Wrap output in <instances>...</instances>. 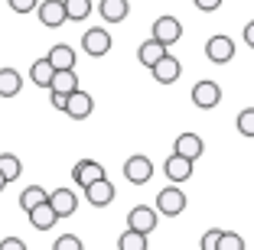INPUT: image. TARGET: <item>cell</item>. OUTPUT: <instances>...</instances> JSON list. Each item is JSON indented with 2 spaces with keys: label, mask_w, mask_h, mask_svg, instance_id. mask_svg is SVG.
<instances>
[{
  "label": "cell",
  "mask_w": 254,
  "mask_h": 250,
  "mask_svg": "<svg viewBox=\"0 0 254 250\" xmlns=\"http://www.w3.org/2000/svg\"><path fill=\"white\" fill-rule=\"evenodd\" d=\"M127 228L137 231V234H143V237H150L153 231L160 228L157 208H150V205H134V208H130V214H127Z\"/></svg>",
  "instance_id": "1"
},
{
  "label": "cell",
  "mask_w": 254,
  "mask_h": 250,
  "mask_svg": "<svg viewBox=\"0 0 254 250\" xmlns=\"http://www.w3.org/2000/svg\"><path fill=\"white\" fill-rule=\"evenodd\" d=\"M189 205V199L183 195L180 185H170V189H163L157 195V214H170V218H176V214H183Z\"/></svg>",
  "instance_id": "2"
},
{
  "label": "cell",
  "mask_w": 254,
  "mask_h": 250,
  "mask_svg": "<svg viewBox=\"0 0 254 250\" xmlns=\"http://www.w3.org/2000/svg\"><path fill=\"white\" fill-rule=\"evenodd\" d=\"M150 176H153V162H150V156L143 153H134V156H127L124 162V179L130 185H143L150 182Z\"/></svg>",
  "instance_id": "3"
},
{
  "label": "cell",
  "mask_w": 254,
  "mask_h": 250,
  "mask_svg": "<svg viewBox=\"0 0 254 250\" xmlns=\"http://www.w3.org/2000/svg\"><path fill=\"white\" fill-rule=\"evenodd\" d=\"M180 36H183V23L176 20V16H160V20H153V36L150 39H157L160 46H166L170 49L173 43H180Z\"/></svg>",
  "instance_id": "4"
},
{
  "label": "cell",
  "mask_w": 254,
  "mask_h": 250,
  "mask_svg": "<svg viewBox=\"0 0 254 250\" xmlns=\"http://www.w3.org/2000/svg\"><path fill=\"white\" fill-rule=\"evenodd\" d=\"M72 179H75V185L88 189V185H95L98 179H108V172H105V166L95 162V159H78L72 166Z\"/></svg>",
  "instance_id": "5"
},
{
  "label": "cell",
  "mask_w": 254,
  "mask_h": 250,
  "mask_svg": "<svg viewBox=\"0 0 254 250\" xmlns=\"http://www.w3.org/2000/svg\"><path fill=\"white\" fill-rule=\"evenodd\" d=\"M205 55L215 65H225V62L235 59V39L232 36H209L205 39Z\"/></svg>",
  "instance_id": "6"
},
{
  "label": "cell",
  "mask_w": 254,
  "mask_h": 250,
  "mask_svg": "<svg viewBox=\"0 0 254 250\" xmlns=\"http://www.w3.org/2000/svg\"><path fill=\"white\" fill-rule=\"evenodd\" d=\"M218 101H222V88H218L215 81H195L192 85V104L202 110H212L218 107Z\"/></svg>",
  "instance_id": "7"
},
{
  "label": "cell",
  "mask_w": 254,
  "mask_h": 250,
  "mask_svg": "<svg viewBox=\"0 0 254 250\" xmlns=\"http://www.w3.org/2000/svg\"><path fill=\"white\" fill-rule=\"evenodd\" d=\"M49 208H53L56 218H72L75 208H78V195L72 189H56L49 192Z\"/></svg>",
  "instance_id": "8"
},
{
  "label": "cell",
  "mask_w": 254,
  "mask_h": 250,
  "mask_svg": "<svg viewBox=\"0 0 254 250\" xmlns=\"http://www.w3.org/2000/svg\"><path fill=\"white\" fill-rule=\"evenodd\" d=\"M173 153L183 156V159H189V162H195L202 153H205V143H202L199 133H180L176 143H173Z\"/></svg>",
  "instance_id": "9"
},
{
  "label": "cell",
  "mask_w": 254,
  "mask_h": 250,
  "mask_svg": "<svg viewBox=\"0 0 254 250\" xmlns=\"http://www.w3.org/2000/svg\"><path fill=\"white\" fill-rule=\"evenodd\" d=\"M36 16H39V23H43V26L56 30V26H62V23H65V3H62V0H39Z\"/></svg>",
  "instance_id": "10"
},
{
  "label": "cell",
  "mask_w": 254,
  "mask_h": 250,
  "mask_svg": "<svg viewBox=\"0 0 254 250\" xmlns=\"http://www.w3.org/2000/svg\"><path fill=\"white\" fill-rule=\"evenodd\" d=\"M82 46H85V52H88V55L101 59V55H108V52H111V33L101 30V26H98V30H88L82 36Z\"/></svg>",
  "instance_id": "11"
},
{
  "label": "cell",
  "mask_w": 254,
  "mask_h": 250,
  "mask_svg": "<svg viewBox=\"0 0 254 250\" xmlns=\"http://www.w3.org/2000/svg\"><path fill=\"white\" fill-rule=\"evenodd\" d=\"M150 72H153V81H160V85H173V81H180V75H183V62L176 59V55H166V59H160Z\"/></svg>",
  "instance_id": "12"
},
{
  "label": "cell",
  "mask_w": 254,
  "mask_h": 250,
  "mask_svg": "<svg viewBox=\"0 0 254 250\" xmlns=\"http://www.w3.org/2000/svg\"><path fill=\"white\" fill-rule=\"evenodd\" d=\"M49 65H53V72H75V49L68 43H59L49 49Z\"/></svg>",
  "instance_id": "13"
},
{
  "label": "cell",
  "mask_w": 254,
  "mask_h": 250,
  "mask_svg": "<svg viewBox=\"0 0 254 250\" xmlns=\"http://www.w3.org/2000/svg\"><path fill=\"white\" fill-rule=\"evenodd\" d=\"M91 110H95V98H91L88 91H82V88L75 91V95L68 98V104H65V114H68L72 120H85Z\"/></svg>",
  "instance_id": "14"
},
{
  "label": "cell",
  "mask_w": 254,
  "mask_h": 250,
  "mask_svg": "<svg viewBox=\"0 0 254 250\" xmlns=\"http://www.w3.org/2000/svg\"><path fill=\"white\" fill-rule=\"evenodd\" d=\"M163 172H166V179H170V182H176V185H180V182H186V179H192V162L173 153L170 159L163 162Z\"/></svg>",
  "instance_id": "15"
},
{
  "label": "cell",
  "mask_w": 254,
  "mask_h": 250,
  "mask_svg": "<svg viewBox=\"0 0 254 250\" xmlns=\"http://www.w3.org/2000/svg\"><path fill=\"white\" fill-rule=\"evenodd\" d=\"M85 199H88L95 208H108L114 201V185L108 182V179H98L95 185H88V189H85Z\"/></svg>",
  "instance_id": "16"
},
{
  "label": "cell",
  "mask_w": 254,
  "mask_h": 250,
  "mask_svg": "<svg viewBox=\"0 0 254 250\" xmlns=\"http://www.w3.org/2000/svg\"><path fill=\"white\" fill-rule=\"evenodd\" d=\"M98 13L105 23H124L127 13H130V3L127 0H101L98 3Z\"/></svg>",
  "instance_id": "17"
},
{
  "label": "cell",
  "mask_w": 254,
  "mask_h": 250,
  "mask_svg": "<svg viewBox=\"0 0 254 250\" xmlns=\"http://www.w3.org/2000/svg\"><path fill=\"white\" fill-rule=\"evenodd\" d=\"M78 91V72H56L53 75V85H49V95H75Z\"/></svg>",
  "instance_id": "18"
},
{
  "label": "cell",
  "mask_w": 254,
  "mask_h": 250,
  "mask_svg": "<svg viewBox=\"0 0 254 250\" xmlns=\"http://www.w3.org/2000/svg\"><path fill=\"white\" fill-rule=\"evenodd\" d=\"M166 55H170V49H166V46H160L157 39H147V43L140 46V52H137V59H140L143 68H153L160 59H166Z\"/></svg>",
  "instance_id": "19"
},
{
  "label": "cell",
  "mask_w": 254,
  "mask_h": 250,
  "mask_svg": "<svg viewBox=\"0 0 254 250\" xmlns=\"http://www.w3.org/2000/svg\"><path fill=\"white\" fill-rule=\"evenodd\" d=\"M46 201H49V192H46L43 185H30V189H23V195H20V208L26 214L36 211V208L46 205Z\"/></svg>",
  "instance_id": "20"
},
{
  "label": "cell",
  "mask_w": 254,
  "mask_h": 250,
  "mask_svg": "<svg viewBox=\"0 0 254 250\" xmlns=\"http://www.w3.org/2000/svg\"><path fill=\"white\" fill-rule=\"evenodd\" d=\"M23 88V78L16 68H0V98H16Z\"/></svg>",
  "instance_id": "21"
},
{
  "label": "cell",
  "mask_w": 254,
  "mask_h": 250,
  "mask_svg": "<svg viewBox=\"0 0 254 250\" xmlns=\"http://www.w3.org/2000/svg\"><path fill=\"white\" fill-rule=\"evenodd\" d=\"M53 65H49V59H36L30 65V78H33V85H36V88H49V85H53Z\"/></svg>",
  "instance_id": "22"
},
{
  "label": "cell",
  "mask_w": 254,
  "mask_h": 250,
  "mask_svg": "<svg viewBox=\"0 0 254 250\" xmlns=\"http://www.w3.org/2000/svg\"><path fill=\"white\" fill-rule=\"evenodd\" d=\"M56 214H53V208H49V201H46V205H39L36 211H30V224L36 231H49V228H56Z\"/></svg>",
  "instance_id": "23"
},
{
  "label": "cell",
  "mask_w": 254,
  "mask_h": 250,
  "mask_svg": "<svg viewBox=\"0 0 254 250\" xmlns=\"http://www.w3.org/2000/svg\"><path fill=\"white\" fill-rule=\"evenodd\" d=\"M0 176L7 179V182L20 179V176H23V162H20V156H13V153H0Z\"/></svg>",
  "instance_id": "24"
},
{
  "label": "cell",
  "mask_w": 254,
  "mask_h": 250,
  "mask_svg": "<svg viewBox=\"0 0 254 250\" xmlns=\"http://www.w3.org/2000/svg\"><path fill=\"white\" fill-rule=\"evenodd\" d=\"M65 3V20H88V13L95 10V3L91 0H62Z\"/></svg>",
  "instance_id": "25"
},
{
  "label": "cell",
  "mask_w": 254,
  "mask_h": 250,
  "mask_svg": "<svg viewBox=\"0 0 254 250\" xmlns=\"http://www.w3.org/2000/svg\"><path fill=\"white\" fill-rule=\"evenodd\" d=\"M118 250H147V237L127 228L124 234L118 237Z\"/></svg>",
  "instance_id": "26"
},
{
  "label": "cell",
  "mask_w": 254,
  "mask_h": 250,
  "mask_svg": "<svg viewBox=\"0 0 254 250\" xmlns=\"http://www.w3.org/2000/svg\"><path fill=\"white\" fill-rule=\"evenodd\" d=\"M235 124H238V133H241V137H254V107H245L238 114V120H235Z\"/></svg>",
  "instance_id": "27"
},
{
  "label": "cell",
  "mask_w": 254,
  "mask_h": 250,
  "mask_svg": "<svg viewBox=\"0 0 254 250\" xmlns=\"http://www.w3.org/2000/svg\"><path fill=\"white\" fill-rule=\"evenodd\" d=\"M218 250H245V237H241V234H235V231H222Z\"/></svg>",
  "instance_id": "28"
},
{
  "label": "cell",
  "mask_w": 254,
  "mask_h": 250,
  "mask_svg": "<svg viewBox=\"0 0 254 250\" xmlns=\"http://www.w3.org/2000/svg\"><path fill=\"white\" fill-rule=\"evenodd\" d=\"M53 250H85V244L78 241L75 234H62V237H56Z\"/></svg>",
  "instance_id": "29"
},
{
  "label": "cell",
  "mask_w": 254,
  "mask_h": 250,
  "mask_svg": "<svg viewBox=\"0 0 254 250\" xmlns=\"http://www.w3.org/2000/svg\"><path fill=\"white\" fill-rule=\"evenodd\" d=\"M218 241H222V228H212V231H205V234H202L199 247L202 250H218Z\"/></svg>",
  "instance_id": "30"
},
{
  "label": "cell",
  "mask_w": 254,
  "mask_h": 250,
  "mask_svg": "<svg viewBox=\"0 0 254 250\" xmlns=\"http://www.w3.org/2000/svg\"><path fill=\"white\" fill-rule=\"evenodd\" d=\"M10 7H13L16 13H33V10L39 7V0H10Z\"/></svg>",
  "instance_id": "31"
},
{
  "label": "cell",
  "mask_w": 254,
  "mask_h": 250,
  "mask_svg": "<svg viewBox=\"0 0 254 250\" xmlns=\"http://www.w3.org/2000/svg\"><path fill=\"white\" fill-rule=\"evenodd\" d=\"M0 250H26V244H23L20 237H3V241H0Z\"/></svg>",
  "instance_id": "32"
},
{
  "label": "cell",
  "mask_w": 254,
  "mask_h": 250,
  "mask_svg": "<svg viewBox=\"0 0 254 250\" xmlns=\"http://www.w3.org/2000/svg\"><path fill=\"white\" fill-rule=\"evenodd\" d=\"M192 3L202 10V13H212V10H218V7H222V0H192Z\"/></svg>",
  "instance_id": "33"
},
{
  "label": "cell",
  "mask_w": 254,
  "mask_h": 250,
  "mask_svg": "<svg viewBox=\"0 0 254 250\" xmlns=\"http://www.w3.org/2000/svg\"><path fill=\"white\" fill-rule=\"evenodd\" d=\"M245 43H248V46L254 49V20H251V23L245 26Z\"/></svg>",
  "instance_id": "34"
},
{
  "label": "cell",
  "mask_w": 254,
  "mask_h": 250,
  "mask_svg": "<svg viewBox=\"0 0 254 250\" xmlns=\"http://www.w3.org/2000/svg\"><path fill=\"white\" fill-rule=\"evenodd\" d=\"M3 189H7V179H3V176H0V192H3Z\"/></svg>",
  "instance_id": "35"
}]
</instances>
